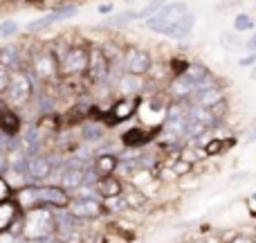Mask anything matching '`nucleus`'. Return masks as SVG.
Returning a JSON list of instances; mask_svg holds the SVG:
<instances>
[{
    "label": "nucleus",
    "mask_w": 256,
    "mask_h": 243,
    "mask_svg": "<svg viewBox=\"0 0 256 243\" xmlns=\"http://www.w3.org/2000/svg\"><path fill=\"white\" fill-rule=\"evenodd\" d=\"M74 14H76V7H74V5H66V7H61V9H56V12L48 14V16L32 21L30 25H27V32H38V30H43V27H48V25H52V23H56V21H63V18L74 16Z\"/></svg>",
    "instance_id": "15"
},
{
    "label": "nucleus",
    "mask_w": 256,
    "mask_h": 243,
    "mask_svg": "<svg viewBox=\"0 0 256 243\" xmlns=\"http://www.w3.org/2000/svg\"><path fill=\"white\" fill-rule=\"evenodd\" d=\"M36 203L38 207H56V209H66L70 205V196L66 189L61 187H36Z\"/></svg>",
    "instance_id": "6"
},
{
    "label": "nucleus",
    "mask_w": 256,
    "mask_h": 243,
    "mask_svg": "<svg viewBox=\"0 0 256 243\" xmlns=\"http://www.w3.org/2000/svg\"><path fill=\"white\" fill-rule=\"evenodd\" d=\"M54 232V216L50 209L45 207H34L22 216V239L34 241L40 236H52Z\"/></svg>",
    "instance_id": "3"
},
{
    "label": "nucleus",
    "mask_w": 256,
    "mask_h": 243,
    "mask_svg": "<svg viewBox=\"0 0 256 243\" xmlns=\"http://www.w3.org/2000/svg\"><path fill=\"white\" fill-rule=\"evenodd\" d=\"M252 79H256V68H254V70H252Z\"/></svg>",
    "instance_id": "43"
},
{
    "label": "nucleus",
    "mask_w": 256,
    "mask_h": 243,
    "mask_svg": "<svg viewBox=\"0 0 256 243\" xmlns=\"http://www.w3.org/2000/svg\"><path fill=\"white\" fill-rule=\"evenodd\" d=\"M88 70V50L74 45V48L66 50V54H61L58 59V75L68 77H79Z\"/></svg>",
    "instance_id": "5"
},
{
    "label": "nucleus",
    "mask_w": 256,
    "mask_h": 243,
    "mask_svg": "<svg viewBox=\"0 0 256 243\" xmlns=\"http://www.w3.org/2000/svg\"><path fill=\"white\" fill-rule=\"evenodd\" d=\"M112 12V5H99V14H110Z\"/></svg>",
    "instance_id": "38"
},
{
    "label": "nucleus",
    "mask_w": 256,
    "mask_h": 243,
    "mask_svg": "<svg viewBox=\"0 0 256 243\" xmlns=\"http://www.w3.org/2000/svg\"><path fill=\"white\" fill-rule=\"evenodd\" d=\"M94 189H97L99 196H104V198H112V196H122V182L117 180L115 176H106V178H99Z\"/></svg>",
    "instance_id": "20"
},
{
    "label": "nucleus",
    "mask_w": 256,
    "mask_h": 243,
    "mask_svg": "<svg viewBox=\"0 0 256 243\" xmlns=\"http://www.w3.org/2000/svg\"><path fill=\"white\" fill-rule=\"evenodd\" d=\"M137 104H140V99L137 97H124V99H117V104L110 108V111L106 113V122L108 124H120V122H124L128 120V117L135 113V108H137Z\"/></svg>",
    "instance_id": "14"
},
{
    "label": "nucleus",
    "mask_w": 256,
    "mask_h": 243,
    "mask_svg": "<svg viewBox=\"0 0 256 243\" xmlns=\"http://www.w3.org/2000/svg\"><path fill=\"white\" fill-rule=\"evenodd\" d=\"M20 52H18L16 45H2L0 48V68H7L9 72L18 70L20 68Z\"/></svg>",
    "instance_id": "18"
},
{
    "label": "nucleus",
    "mask_w": 256,
    "mask_h": 243,
    "mask_svg": "<svg viewBox=\"0 0 256 243\" xmlns=\"http://www.w3.org/2000/svg\"><path fill=\"white\" fill-rule=\"evenodd\" d=\"M191 171V162L189 160H178L176 164H173V173L176 176H184V173Z\"/></svg>",
    "instance_id": "30"
},
{
    "label": "nucleus",
    "mask_w": 256,
    "mask_h": 243,
    "mask_svg": "<svg viewBox=\"0 0 256 243\" xmlns=\"http://www.w3.org/2000/svg\"><path fill=\"white\" fill-rule=\"evenodd\" d=\"M18 216H20V209H18V205L14 203L12 198H9V200H2V203H0V234L9 232L12 223L16 221Z\"/></svg>",
    "instance_id": "16"
},
{
    "label": "nucleus",
    "mask_w": 256,
    "mask_h": 243,
    "mask_svg": "<svg viewBox=\"0 0 256 243\" xmlns=\"http://www.w3.org/2000/svg\"><path fill=\"white\" fill-rule=\"evenodd\" d=\"M189 102H191V106L214 108V106H218V104L222 102V90L218 88L216 84H212V86H207V88H202V90H198V93H194V95L189 97Z\"/></svg>",
    "instance_id": "13"
},
{
    "label": "nucleus",
    "mask_w": 256,
    "mask_h": 243,
    "mask_svg": "<svg viewBox=\"0 0 256 243\" xmlns=\"http://www.w3.org/2000/svg\"><path fill=\"white\" fill-rule=\"evenodd\" d=\"M84 137H86V140H102V131H99L97 126L86 124V126H84Z\"/></svg>",
    "instance_id": "32"
},
{
    "label": "nucleus",
    "mask_w": 256,
    "mask_h": 243,
    "mask_svg": "<svg viewBox=\"0 0 256 243\" xmlns=\"http://www.w3.org/2000/svg\"><path fill=\"white\" fill-rule=\"evenodd\" d=\"M9 79H12V72L7 68H0V97L4 95V90L9 88Z\"/></svg>",
    "instance_id": "31"
},
{
    "label": "nucleus",
    "mask_w": 256,
    "mask_h": 243,
    "mask_svg": "<svg viewBox=\"0 0 256 243\" xmlns=\"http://www.w3.org/2000/svg\"><path fill=\"white\" fill-rule=\"evenodd\" d=\"M142 88V79L135 75H126L120 79V93L126 95V97H137V93H140Z\"/></svg>",
    "instance_id": "21"
},
{
    "label": "nucleus",
    "mask_w": 256,
    "mask_h": 243,
    "mask_svg": "<svg viewBox=\"0 0 256 243\" xmlns=\"http://www.w3.org/2000/svg\"><path fill=\"white\" fill-rule=\"evenodd\" d=\"M166 5V0H153L150 5H146V9H142V12H137V18H150L153 14H158L160 9Z\"/></svg>",
    "instance_id": "24"
},
{
    "label": "nucleus",
    "mask_w": 256,
    "mask_h": 243,
    "mask_svg": "<svg viewBox=\"0 0 256 243\" xmlns=\"http://www.w3.org/2000/svg\"><path fill=\"white\" fill-rule=\"evenodd\" d=\"M137 18V12H124V14H117L115 18L110 21V25H126V23H130V21H135Z\"/></svg>",
    "instance_id": "27"
},
{
    "label": "nucleus",
    "mask_w": 256,
    "mask_h": 243,
    "mask_svg": "<svg viewBox=\"0 0 256 243\" xmlns=\"http://www.w3.org/2000/svg\"><path fill=\"white\" fill-rule=\"evenodd\" d=\"M232 243H254V241L250 239V236H236V239L232 241Z\"/></svg>",
    "instance_id": "39"
},
{
    "label": "nucleus",
    "mask_w": 256,
    "mask_h": 243,
    "mask_svg": "<svg viewBox=\"0 0 256 243\" xmlns=\"http://www.w3.org/2000/svg\"><path fill=\"white\" fill-rule=\"evenodd\" d=\"M66 209L79 221V218H97L104 212V205L97 198H76Z\"/></svg>",
    "instance_id": "11"
},
{
    "label": "nucleus",
    "mask_w": 256,
    "mask_h": 243,
    "mask_svg": "<svg viewBox=\"0 0 256 243\" xmlns=\"http://www.w3.org/2000/svg\"><path fill=\"white\" fill-rule=\"evenodd\" d=\"M9 196H12V187L7 185V180H4L2 176H0V203H2V200H9Z\"/></svg>",
    "instance_id": "34"
},
{
    "label": "nucleus",
    "mask_w": 256,
    "mask_h": 243,
    "mask_svg": "<svg viewBox=\"0 0 256 243\" xmlns=\"http://www.w3.org/2000/svg\"><path fill=\"white\" fill-rule=\"evenodd\" d=\"M186 66H189V61H184V59H173L171 61V68H173V72H176V77L182 75V72L186 70Z\"/></svg>",
    "instance_id": "33"
},
{
    "label": "nucleus",
    "mask_w": 256,
    "mask_h": 243,
    "mask_svg": "<svg viewBox=\"0 0 256 243\" xmlns=\"http://www.w3.org/2000/svg\"><path fill=\"white\" fill-rule=\"evenodd\" d=\"M124 200H126L128 207H140V205L144 203V196H142L140 191H130V194L124 196Z\"/></svg>",
    "instance_id": "29"
},
{
    "label": "nucleus",
    "mask_w": 256,
    "mask_h": 243,
    "mask_svg": "<svg viewBox=\"0 0 256 243\" xmlns=\"http://www.w3.org/2000/svg\"><path fill=\"white\" fill-rule=\"evenodd\" d=\"M250 140H256V126L252 128V133H250Z\"/></svg>",
    "instance_id": "41"
},
{
    "label": "nucleus",
    "mask_w": 256,
    "mask_h": 243,
    "mask_svg": "<svg viewBox=\"0 0 256 243\" xmlns=\"http://www.w3.org/2000/svg\"><path fill=\"white\" fill-rule=\"evenodd\" d=\"M90 79L94 84H108V77H110V61L104 54V50L94 48L92 52H88V70Z\"/></svg>",
    "instance_id": "7"
},
{
    "label": "nucleus",
    "mask_w": 256,
    "mask_h": 243,
    "mask_svg": "<svg viewBox=\"0 0 256 243\" xmlns=\"http://www.w3.org/2000/svg\"><path fill=\"white\" fill-rule=\"evenodd\" d=\"M248 50H252V52H254V50H256V34L252 36V39H250L248 41Z\"/></svg>",
    "instance_id": "40"
},
{
    "label": "nucleus",
    "mask_w": 256,
    "mask_h": 243,
    "mask_svg": "<svg viewBox=\"0 0 256 243\" xmlns=\"http://www.w3.org/2000/svg\"><path fill=\"white\" fill-rule=\"evenodd\" d=\"M58 75V61L54 57V52H40L34 57L32 61V77L40 81H48V79H54Z\"/></svg>",
    "instance_id": "8"
},
{
    "label": "nucleus",
    "mask_w": 256,
    "mask_h": 243,
    "mask_svg": "<svg viewBox=\"0 0 256 243\" xmlns=\"http://www.w3.org/2000/svg\"><path fill=\"white\" fill-rule=\"evenodd\" d=\"M128 207L124 196H112V198H106V209L108 212H124Z\"/></svg>",
    "instance_id": "25"
},
{
    "label": "nucleus",
    "mask_w": 256,
    "mask_h": 243,
    "mask_svg": "<svg viewBox=\"0 0 256 243\" xmlns=\"http://www.w3.org/2000/svg\"><path fill=\"white\" fill-rule=\"evenodd\" d=\"M150 137H153V135H150V133H146L144 128H130V131L124 133V144L126 146H144Z\"/></svg>",
    "instance_id": "22"
},
{
    "label": "nucleus",
    "mask_w": 256,
    "mask_h": 243,
    "mask_svg": "<svg viewBox=\"0 0 256 243\" xmlns=\"http://www.w3.org/2000/svg\"><path fill=\"white\" fill-rule=\"evenodd\" d=\"M212 84L214 81L209 79L207 68L200 66V63H189L186 70L173 79V84L168 90H171V95L178 99V102H182V99L191 97L194 93H198V90L207 88V86H212Z\"/></svg>",
    "instance_id": "2"
},
{
    "label": "nucleus",
    "mask_w": 256,
    "mask_h": 243,
    "mask_svg": "<svg viewBox=\"0 0 256 243\" xmlns=\"http://www.w3.org/2000/svg\"><path fill=\"white\" fill-rule=\"evenodd\" d=\"M117 169V158L112 153H102L97 160H94V176L99 178H106V176H112Z\"/></svg>",
    "instance_id": "19"
},
{
    "label": "nucleus",
    "mask_w": 256,
    "mask_h": 243,
    "mask_svg": "<svg viewBox=\"0 0 256 243\" xmlns=\"http://www.w3.org/2000/svg\"><path fill=\"white\" fill-rule=\"evenodd\" d=\"M58 182H61V189H66V191L68 189H79L81 185H86V169H84V164H79L74 160L70 167H66L61 171Z\"/></svg>",
    "instance_id": "12"
},
{
    "label": "nucleus",
    "mask_w": 256,
    "mask_h": 243,
    "mask_svg": "<svg viewBox=\"0 0 256 243\" xmlns=\"http://www.w3.org/2000/svg\"><path fill=\"white\" fill-rule=\"evenodd\" d=\"M34 95V84L27 72H12L9 79V88L4 90V104L9 106H25Z\"/></svg>",
    "instance_id": "4"
},
{
    "label": "nucleus",
    "mask_w": 256,
    "mask_h": 243,
    "mask_svg": "<svg viewBox=\"0 0 256 243\" xmlns=\"http://www.w3.org/2000/svg\"><path fill=\"white\" fill-rule=\"evenodd\" d=\"M0 133L9 137H18V133H20V117L9 108L0 111Z\"/></svg>",
    "instance_id": "17"
},
{
    "label": "nucleus",
    "mask_w": 256,
    "mask_h": 243,
    "mask_svg": "<svg viewBox=\"0 0 256 243\" xmlns=\"http://www.w3.org/2000/svg\"><path fill=\"white\" fill-rule=\"evenodd\" d=\"M7 169H9V164H7V155L0 153V176H2V173L7 171Z\"/></svg>",
    "instance_id": "36"
},
{
    "label": "nucleus",
    "mask_w": 256,
    "mask_h": 243,
    "mask_svg": "<svg viewBox=\"0 0 256 243\" xmlns=\"http://www.w3.org/2000/svg\"><path fill=\"white\" fill-rule=\"evenodd\" d=\"M252 27H254V21H252L250 14H238V16H236V21H234V30L236 32H250Z\"/></svg>",
    "instance_id": "23"
},
{
    "label": "nucleus",
    "mask_w": 256,
    "mask_h": 243,
    "mask_svg": "<svg viewBox=\"0 0 256 243\" xmlns=\"http://www.w3.org/2000/svg\"><path fill=\"white\" fill-rule=\"evenodd\" d=\"M230 144H232V142H227V144H225L222 140H209L207 146H204V153H207V155H216V153H220V151H225Z\"/></svg>",
    "instance_id": "26"
},
{
    "label": "nucleus",
    "mask_w": 256,
    "mask_h": 243,
    "mask_svg": "<svg viewBox=\"0 0 256 243\" xmlns=\"http://www.w3.org/2000/svg\"><path fill=\"white\" fill-rule=\"evenodd\" d=\"M52 243H68V241H61V239H54Z\"/></svg>",
    "instance_id": "42"
},
{
    "label": "nucleus",
    "mask_w": 256,
    "mask_h": 243,
    "mask_svg": "<svg viewBox=\"0 0 256 243\" xmlns=\"http://www.w3.org/2000/svg\"><path fill=\"white\" fill-rule=\"evenodd\" d=\"M52 169H54L52 158H48V155H34V158L27 160L25 176L30 182H40L52 176Z\"/></svg>",
    "instance_id": "9"
},
{
    "label": "nucleus",
    "mask_w": 256,
    "mask_h": 243,
    "mask_svg": "<svg viewBox=\"0 0 256 243\" xmlns=\"http://www.w3.org/2000/svg\"><path fill=\"white\" fill-rule=\"evenodd\" d=\"M256 61V54H250V57H245V59H240V66H252V63Z\"/></svg>",
    "instance_id": "37"
},
{
    "label": "nucleus",
    "mask_w": 256,
    "mask_h": 243,
    "mask_svg": "<svg viewBox=\"0 0 256 243\" xmlns=\"http://www.w3.org/2000/svg\"><path fill=\"white\" fill-rule=\"evenodd\" d=\"M18 32V25L14 21H4V23H0V36L2 39H7V36H14Z\"/></svg>",
    "instance_id": "28"
},
{
    "label": "nucleus",
    "mask_w": 256,
    "mask_h": 243,
    "mask_svg": "<svg viewBox=\"0 0 256 243\" xmlns=\"http://www.w3.org/2000/svg\"><path fill=\"white\" fill-rule=\"evenodd\" d=\"M106 241L108 243H128L126 236H120V234H106Z\"/></svg>",
    "instance_id": "35"
},
{
    "label": "nucleus",
    "mask_w": 256,
    "mask_h": 243,
    "mask_svg": "<svg viewBox=\"0 0 256 243\" xmlns=\"http://www.w3.org/2000/svg\"><path fill=\"white\" fill-rule=\"evenodd\" d=\"M124 70L128 72V75L142 77L144 72L150 70V54L144 52V50L130 48V50H128V52L124 54Z\"/></svg>",
    "instance_id": "10"
},
{
    "label": "nucleus",
    "mask_w": 256,
    "mask_h": 243,
    "mask_svg": "<svg viewBox=\"0 0 256 243\" xmlns=\"http://www.w3.org/2000/svg\"><path fill=\"white\" fill-rule=\"evenodd\" d=\"M194 14L184 3H166L158 14L146 18V27L171 39H184L194 30Z\"/></svg>",
    "instance_id": "1"
}]
</instances>
